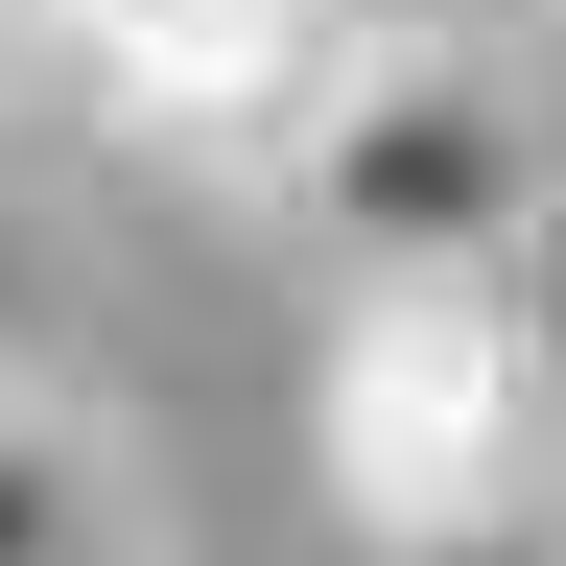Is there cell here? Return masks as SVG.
<instances>
[{
	"mask_svg": "<svg viewBox=\"0 0 566 566\" xmlns=\"http://www.w3.org/2000/svg\"><path fill=\"white\" fill-rule=\"evenodd\" d=\"M307 472L378 566H495L566 495V331L543 283H331L307 354Z\"/></svg>",
	"mask_w": 566,
	"mask_h": 566,
	"instance_id": "obj_1",
	"label": "cell"
},
{
	"mask_svg": "<svg viewBox=\"0 0 566 566\" xmlns=\"http://www.w3.org/2000/svg\"><path fill=\"white\" fill-rule=\"evenodd\" d=\"M543 189H566V95L520 24H354L331 118L283 142V212L331 283H520Z\"/></svg>",
	"mask_w": 566,
	"mask_h": 566,
	"instance_id": "obj_2",
	"label": "cell"
},
{
	"mask_svg": "<svg viewBox=\"0 0 566 566\" xmlns=\"http://www.w3.org/2000/svg\"><path fill=\"white\" fill-rule=\"evenodd\" d=\"M378 0H71V95H95L142 166H212V189H283V142L331 118V71Z\"/></svg>",
	"mask_w": 566,
	"mask_h": 566,
	"instance_id": "obj_3",
	"label": "cell"
},
{
	"mask_svg": "<svg viewBox=\"0 0 566 566\" xmlns=\"http://www.w3.org/2000/svg\"><path fill=\"white\" fill-rule=\"evenodd\" d=\"M0 566H142V472H118V424L95 401H0Z\"/></svg>",
	"mask_w": 566,
	"mask_h": 566,
	"instance_id": "obj_4",
	"label": "cell"
},
{
	"mask_svg": "<svg viewBox=\"0 0 566 566\" xmlns=\"http://www.w3.org/2000/svg\"><path fill=\"white\" fill-rule=\"evenodd\" d=\"M24 378H48V237L0 212V401H24Z\"/></svg>",
	"mask_w": 566,
	"mask_h": 566,
	"instance_id": "obj_5",
	"label": "cell"
},
{
	"mask_svg": "<svg viewBox=\"0 0 566 566\" xmlns=\"http://www.w3.org/2000/svg\"><path fill=\"white\" fill-rule=\"evenodd\" d=\"M0 48H48V0H0Z\"/></svg>",
	"mask_w": 566,
	"mask_h": 566,
	"instance_id": "obj_6",
	"label": "cell"
},
{
	"mask_svg": "<svg viewBox=\"0 0 566 566\" xmlns=\"http://www.w3.org/2000/svg\"><path fill=\"white\" fill-rule=\"evenodd\" d=\"M495 566H543V543H495Z\"/></svg>",
	"mask_w": 566,
	"mask_h": 566,
	"instance_id": "obj_7",
	"label": "cell"
},
{
	"mask_svg": "<svg viewBox=\"0 0 566 566\" xmlns=\"http://www.w3.org/2000/svg\"><path fill=\"white\" fill-rule=\"evenodd\" d=\"M48 24H71V0H48Z\"/></svg>",
	"mask_w": 566,
	"mask_h": 566,
	"instance_id": "obj_8",
	"label": "cell"
}]
</instances>
